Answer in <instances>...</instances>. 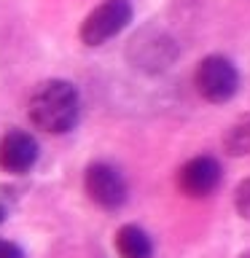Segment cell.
Instances as JSON below:
<instances>
[{
    "label": "cell",
    "instance_id": "cell-1",
    "mask_svg": "<svg viewBox=\"0 0 250 258\" xmlns=\"http://www.w3.org/2000/svg\"><path fill=\"white\" fill-rule=\"evenodd\" d=\"M27 116L32 126L48 135H65L78 124L81 116V94L70 81L51 78L38 84L30 97Z\"/></svg>",
    "mask_w": 250,
    "mask_h": 258
},
{
    "label": "cell",
    "instance_id": "cell-2",
    "mask_svg": "<svg viewBox=\"0 0 250 258\" xmlns=\"http://www.w3.org/2000/svg\"><path fill=\"white\" fill-rule=\"evenodd\" d=\"M194 86L197 92L213 105L229 102L239 89V73L234 68L231 59H226L221 54L205 56L197 70H194Z\"/></svg>",
    "mask_w": 250,
    "mask_h": 258
},
{
    "label": "cell",
    "instance_id": "cell-3",
    "mask_svg": "<svg viewBox=\"0 0 250 258\" xmlns=\"http://www.w3.org/2000/svg\"><path fill=\"white\" fill-rule=\"evenodd\" d=\"M132 22V6L129 0H105L86 14V19L81 22V43L84 46H102L110 38L121 35L127 30V24Z\"/></svg>",
    "mask_w": 250,
    "mask_h": 258
},
{
    "label": "cell",
    "instance_id": "cell-4",
    "mask_svg": "<svg viewBox=\"0 0 250 258\" xmlns=\"http://www.w3.org/2000/svg\"><path fill=\"white\" fill-rule=\"evenodd\" d=\"M86 197L102 210H118L127 202V180L108 161H94L86 167L84 175Z\"/></svg>",
    "mask_w": 250,
    "mask_h": 258
},
{
    "label": "cell",
    "instance_id": "cell-5",
    "mask_svg": "<svg viewBox=\"0 0 250 258\" xmlns=\"http://www.w3.org/2000/svg\"><path fill=\"white\" fill-rule=\"evenodd\" d=\"M221 177H223V169L218 164V159L194 156L177 169V188L191 199H202V197H210L221 185Z\"/></svg>",
    "mask_w": 250,
    "mask_h": 258
},
{
    "label": "cell",
    "instance_id": "cell-6",
    "mask_svg": "<svg viewBox=\"0 0 250 258\" xmlns=\"http://www.w3.org/2000/svg\"><path fill=\"white\" fill-rule=\"evenodd\" d=\"M40 145L24 129H8L0 137V169L11 175H27L38 164Z\"/></svg>",
    "mask_w": 250,
    "mask_h": 258
},
{
    "label": "cell",
    "instance_id": "cell-7",
    "mask_svg": "<svg viewBox=\"0 0 250 258\" xmlns=\"http://www.w3.org/2000/svg\"><path fill=\"white\" fill-rule=\"evenodd\" d=\"M116 250L121 258H153V242L148 231L135 223H124L116 231Z\"/></svg>",
    "mask_w": 250,
    "mask_h": 258
},
{
    "label": "cell",
    "instance_id": "cell-8",
    "mask_svg": "<svg viewBox=\"0 0 250 258\" xmlns=\"http://www.w3.org/2000/svg\"><path fill=\"white\" fill-rule=\"evenodd\" d=\"M223 148L231 156H245V153H250V113L231 124V129L223 137Z\"/></svg>",
    "mask_w": 250,
    "mask_h": 258
},
{
    "label": "cell",
    "instance_id": "cell-9",
    "mask_svg": "<svg viewBox=\"0 0 250 258\" xmlns=\"http://www.w3.org/2000/svg\"><path fill=\"white\" fill-rule=\"evenodd\" d=\"M234 207H237L239 218L250 221V177H247V180H242L237 185V191H234Z\"/></svg>",
    "mask_w": 250,
    "mask_h": 258
},
{
    "label": "cell",
    "instance_id": "cell-10",
    "mask_svg": "<svg viewBox=\"0 0 250 258\" xmlns=\"http://www.w3.org/2000/svg\"><path fill=\"white\" fill-rule=\"evenodd\" d=\"M0 258H24V250L16 242L0 237Z\"/></svg>",
    "mask_w": 250,
    "mask_h": 258
},
{
    "label": "cell",
    "instance_id": "cell-11",
    "mask_svg": "<svg viewBox=\"0 0 250 258\" xmlns=\"http://www.w3.org/2000/svg\"><path fill=\"white\" fill-rule=\"evenodd\" d=\"M239 258H250V250H247V253H242V255H239Z\"/></svg>",
    "mask_w": 250,
    "mask_h": 258
},
{
    "label": "cell",
    "instance_id": "cell-12",
    "mask_svg": "<svg viewBox=\"0 0 250 258\" xmlns=\"http://www.w3.org/2000/svg\"><path fill=\"white\" fill-rule=\"evenodd\" d=\"M0 221H3V207H0Z\"/></svg>",
    "mask_w": 250,
    "mask_h": 258
}]
</instances>
